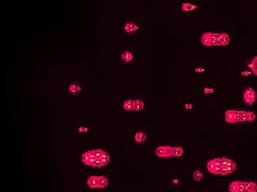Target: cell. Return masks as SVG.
Returning <instances> with one entry per match:
<instances>
[{"mask_svg": "<svg viewBox=\"0 0 257 192\" xmlns=\"http://www.w3.org/2000/svg\"><path fill=\"white\" fill-rule=\"evenodd\" d=\"M236 167H231V166H222L221 175L223 176L233 173L236 170Z\"/></svg>", "mask_w": 257, "mask_h": 192, "instance_id": "9c48e42d", "label": "cell"}, {"mask_svg": "<svg viewBox=\"0 0 257 192\" xmlns=\"http://www.w3.org/2000/svg\"><path fill=\"white\" fill-rule=\"evenodd\" d=\"M240 118H241V111L235 110V123L240 122Z\"/></svg>", "mask_w": 257, "mask_h": 192, "instance_id": "d4e9b609", "label": "cell"}, {"mask_svg": "<svg viewBox=\"0 0 257 192\" xmlns=\"http://www.w3.org/2000/svg\"><path fill=\"white\" fill-rule=\"evenodd\" d=\"M138 28L139 27L135 24V22L133 21L127 22L124 26L125 30L128 33H132L135 32L136 30H138Z\"/></svg>", "mask_w": 257, "mask_h": 192, "instance_id": "8992f818", "label": "cell"}, {"mask_svg": "<svg viewBox=\"0 0 257 192\" xmlns=\"http://www.w3.org/2000/svg\"><path fill=\"white\" fill-rule=\"evenodd\" d=\"M226 166H231V167H236L237 166V164L235 162V161H233V159H230V161L228 162V163L227 164Z\"/></svg>", "mask_w": 257, "mask_h": 192, "instance_id": "4316f807", "label": "cell"}, {"mask_svg": "<svg viewBox=\"0 0 257 192\" xmlns=\"http://www.w3.org/2000/svg\"><path fill=\"white\" fill-rule=\"evenodd\" d=\"M145 107L144 102L139 99H136L133 101V110L136 111H141Z\"/></svg>", "mask_w": 257, "mask_h": 192, "instance_id": "30bf717a", "label": "cell"}, {"mask_svg": "<svg viewBox=\"0 0 257 192\" xmlns=\"http://www.w3.org/2000/svg\"><path fill=\"white\" fill-rule=\"evenodd\" d=\"M247 111H241V118L240 122H247Z\"/></svg>", "mask_w": 257, "mask_h": 192, "instance_id": "7402d4cb", "label": "cell"}, {"mask_svg": "<svg viewBox=\"0 0 257 192\" xmlns=\"http://www.w3.org/2000/svg\"><path fill=\"white\" fill-rule=\"evenodd\" d=\"M204 175L201 171L195 170L193 172V179L196 181H200V180L203 179Z\"/></svg>", "mask_w": 257, "mask_h": 192, "instance_id": "44dd1931", "label": "cell"}, {"mask_svg": "<svg viewBox=\"0 0 257 192\" xmlns=\"http://www.w3.org/2000/svg\"><path fill=\"white\" fill-rule=\"evenodd\" d=\"M207 170L215 175H221L222 163L221 157L210 159L206 163Z\"/></svg>", "mask_w": 257, "mask_h": 192, "instance_id": "3957f363", "label": "cell"}, {"mask_svg": "<svg viewBox=\"0 0 257 192\" xmlns=\"http://www.w3.org/2000/svg\"><path fill=\"white\" fill-rule=\"evenodd\" d=\"M133 58V55L129 51H125L122 54V60L124 62L128 63L131 62Z\"/></svg>", "mask_w": 257, "mask_h": 192, "instance_id": "2e32d148", "label": "cell"}, {"mask_svg": "<svg viewBox=\"0 0 257 192\" xmlns=\"http://www.w3.org/2000/svg\"><path fill=\"white\" fill-rule=\"evenodd\" d=\"M146 135L142 132L136 133L135 136V141L138 144H143V143H144L145 140H146Z\"/></svg>", "mask_w": 257, "mask_h": 192, "instance_id": "5bb4252c", "label": "cell"}, {"mask_svg": "<svg viewBox=\"0 0 257 192\" xmlns=\"http://www.w3.org/2000/svg\"><path fill=\"white\" fill-rule=\"evenodd\" d=\"M247 192H257V184L254 181H249Z\"/></svg>", "mask_w": 257, "mask_h": 192, "instance_id": "ffe728a7", "label": "cell"}, {"mask_svg": "<svg viewBox=\"0 0 257 192\" xmlns=\"http://www.w3.org/2000/svg\"><path fill=\"white\" fill-rule=\"evenodd\" d=\"M244 101L247 105H251L257 99V94L253 88H245L244 92Z\"/></svg>", "mask_w": 257, "mask_h": 192, "instance_id": "5b68a950", "label": "cell"}, {"mask_svg": "<svg viewBox=\"0 0 257 192\" xmlns=\"http://www.w3.org/2000/svg\"><path fill=\"white\" fill-rule=\"evenodd\" d=\"M133 101L132 99H127L124 102V108L126 111L133 110Z\"/></svg>", "mask_w": 257, "mask_h": 192, "instance_id": "e0dca14e", "label": "cell"}, {"mask_svg": "<svg viewBox=\"0 0 257 192\" xmlns=\"http://www.w3.org/2000/svg\"><path fill=\"white\" fill-rule=\"evenodd\" d=\"M173 181H174V183H178V182H179L178 180H177V179H174Z\"/></svg>", "mask_w": 257, "mask_h": 192, "instance_id": "d6a6232c", "label": "cell"}, {"mask_svg": "<svg viewBox=\"0 0 257 192\" xmlns=\"http://www.w3.org/2000/svg\"><path fill=\"white\" fill-rule=\"evenodd\" d=\"M185 108H187V109L192 108V104H186V105H185Z\"/></svg>", "mask_w": 257, "mask_h": 192, "instance_id": "1f68e13d", "label": "cell"}, {"mask_svg": "<svg viewBox=\"0 0 257 192\" xmlns=\"http://www.w3.org/2000/svg\"><path fill=\"white\" fill-rule=\"evenodd\" d=\"M209 35L212 41H219L220 37L221 35V33H209Z\"/></svg>", "mask_w": 257, "mask_h": 192, "instance_id": "cb8c5ba5", "label": "cell"}, {"mask_svg": "<svg viewBox=\"0 0 257 192\" xmlns=\"http://www.w3.org/2000/svg\"><path fill=\"white\" fill-rule=\"evenodd\" d=\"M87 185L91 189H102L108 186L109 180L105 176H91L87 179Z\"/></svg>", "mask_w": 257, "mask_h": 192, "instance_id": "7a4b0ae2", "label": "cell"}, {"mask_svg": "<svg viewBox=\"0 0 257 192\" xmlns=\"http://www.w3.org/2000/svg\"><path fill=\"white\" fill-rule=\"evenodd\" d=\"M230 36L226 33H221V35L220 37L219 40V45H226L230 43Z\"/></svg>", "mask_w": 257, "mask_h": 192, "instance_id": "8fae6325", "label": "cell"}, {"mask_svg": "<svg viewBox=\"0 0 257 192\" xmlns=\"http://www.w3.org/2000/svg\"><path fill=\"white\" fill-rule=\"evenodd\" d=\"M221 163H222V166H226L227 164L228 163V162L230 161V159L226 157H221Z\"/></svg>", "mask_w": 257, "mask_h": 192, "instance_id": "484cf974", "label": "cell"}, {"mask_svg": "<svg viewBox=\"0 0 257 192\" xmlns=\"http://www.w3.org/2000/svg\"><path fill=\"white\" fill-rule=\"evenodd\" d=\"M201 41L202 44H203L206 46H211V42H212V39H211L209 33H205L202 35L201 38Z\"/></svg>", "mask_w": 257, "mask_h": 192, "instance_id": "9a60e30c", "label": "cell"}, {"mask_svg": "<svg viewBox=\"0 0 257 192\" xmlns=\"http://www.w3.org/2000/svg\"><path fill=\"white\" fill-rule=\"evenodd\" d=\"M81 160L85 165L102 168L109 163L110 156L107 152L98 149L85 152L82 154Z\"/></svg>", "mask_w": 257, "mask_h": 192, "instance_id": "6da1fadb", "label": "cell"}, {"mask_svg": "<svg viewBox=\"0 0 257 192\" xmlns=\"http://www.w3.org/2000/svg\"><path fill=\"white\" fill-rule=\"evenodd\" d=\"M79 132H86V131H88V129L87 128H84V127H81L79 129Z\"/></svg>", "mask_w": 257, "mask_h": 192, "instance_id": "83f0119b", "label": "cell"}, {"mask_svg": "<svg viewBox=\"0 0 257 192\" xmlns=\"http://www.w3.org/2000/svg\"><path fill=\"white\" fill-rule=\"evenodd\" d=\"M155 153L157 156L159 157H170L173 156L172 147L168 145L159 146L156 148Z\"/></svg>", "mask_w": 257, "mask_h": 192, "instance_id": "277c9868", "label": "cell"}, {"mask_svg": "<svg viewBox=\"0 0 257 192\" xmlns=\"http://www.w3.org/2000/svg\"><path fill=\"white\" fill-rule=\"evenodd\" d=\"M248 67L252 70L254 75L257 76V56L254 57L251 60V62L248 64Z\"/></svg>", "mask_w": 257, "mask_h": 192, "instance_id": "7c38bea8", "label": "cell"}, {"mask_svg": "<svg viewBox=\"0 0 257 192\" xmlns=\"http://www.w3.org/2000/svg\"><path fill=\"white\" fill-rule=\"evenodd\" d=\"M247 122H252L256 119V115L252 111H247Z\"/></svg>", "mask_w": 257, "mask_h": 192, "instance_id": "603a6c76", "label": "cell"}, {"mask_svg": "<svg viewBox=\"0 0 257 192\" xmlns=\"http://www.w3.org/2000/svg\"><path fill=\"white\" fill-rule=\"evenodd\" d=\"M210 92H213V89H211V88H206L204 89V93L205 94H208Z\"/></svg>", "mask_w": 257, "mask_h": 192, "instance_id": "f546056e", "label": "cell"}, {"mask_svg": "<svg viewBox=\"0 0 257 192\" xmlns=\"http://www.w3.org/2000/svg\"><path fill=\"white\" fill-rule=\"evenodd\" d=\"M196 8H198V7L190 3H184L182 4V10L185 12H192Z\"/></svg>", "mask_w": 257, "mask_h": 192, "instance_id": "4fadbf2b", "label": "cell"}, {"mask_svg": "<svg viewBox=\"0 0 257 192\" xmlns=\"http://www.w3.org/2000/svg\"><path fill=\"white\" fill-rule=\"evenodd\" d=\"M211 45H219V41H212V42H211Z\"/></svg>", "mask_w": 257, "mask_h": 192, "instance_id": "f1b7e54d", "label": "cell"}, {"mask_svg": "<svg viewBox=\"0 0 257 192\" xmlns=\"http://www.w3.org/2000/svg\"><path fill=\"white\" fill-rule=\"evenodd\" d=\"M250 74H251V73L247 72V71H245V72H242V75H243V76H247V75H249Z\"/></svg>", "mask_w": 257, "mask_h": 192, "instance_id": "4dcf8cb0", "label": "cell"}, {"mask_svg": "<svg viewBox=\"0 0 257 192\" xmlns=\"http://www.w3.org/2000/svg\"><path fill=\"white\" fill-rule=\"evenodd\" d=\"M235 110H230L225 112V120L228 123L235 124Z\"/></svg>", "mask_w": 257, "mask_h": 192, "instance_id": "52a82bcc", "label": "cell"}, {"mask_svg": "<svg viewBox=\"0 0 257 192\" xmlns=\"http://www.w3.org/2000/svg\"><path fill=\"white\" fill-rule=\"evenodd\" d=\"M81 90V87L80 86V84L78 83H71L69 87V91L71 94H72L73 96H77V94Z\"/></svg>", "mask_w": 257, "mask_h": 192, "instance_id": "ba28073f", "label": "cell"}, {"mask_svg": "<svg viewBox=\"0 0 257 192\" xmlns=\"http://www.w3.org/2000/svg\"><path fill=\"white\" fill-rule=\"evenodd\" d=\"M173 151V157H181L184 153V151L180 147H172Z\"/></svg>", "mask_w": 257, "mask_h": 192, "instance_id": "ac0fdd59", "label": "cell"}, {"mask_svg": "<svg viewBox=\"0 0 257 192\" xmlns=\"http://www.w3.org/2000/svg\"><path fill=\"white\" fill-rule=\"evenodd\" d=\"M239 186L236 184V180L231 182L228 186V190L230 192H238L239 191Z\"/></svg>", "mask_w": 257, "mask_h": 192, "instance_id": "d6986e66", "label": "cell"}]
</instances>
